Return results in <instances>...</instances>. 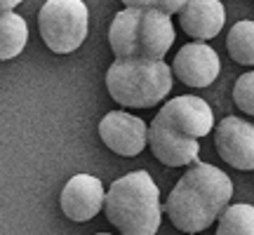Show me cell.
<instances>
[{
	"instance_id": "obj_12",
	"label": "cell",
	"mask_w": 254,
	"mask_h": 235,
	"mask_svg": "<svg viewBox=\"0 0 254 235\" xmlns=\"http://www.w3.org/2000/svg\"><path fill=\"white\" fill-rule=\"evenodd\" d=\"M226 24V9L219 0H189L179 12V26L195 40L217 38Z\"/></svg>"
},
{
	"instance_id": "obj_6",
	"label": "cell",
	"mask_w": 254,
	"mask_h": 235,
	"mask_svg": "<svg viewBox=\"0 0 254 235\" xmlns=\"http://www.w3.org/2000/svg\"><path fill=\"white\" fill-rule=\"evenodd\" d=\"M99 136L104 146L118 155L132 158L148 146V127L141 118L129 116L125 111H111L101 118Z\"/></svg>"
},
{
	"instance_id": "obj_13",
	"label": "cell",
	"mask_w": 254,
	"mask_h": 235,
	"mask_svg": "<svg viewBox=\"0 0 254 235\" xmlns=\"http://www.w3.org/2000/svg\"><path fill=\"white\" fill-rule=\"evenodd\" d=\"M28 43V26L24 17H19L17 12L5 9L0 12V59L7 61L14 59L24 52Z\"/></svg>"
},
{
	"instance_id": "obj_2",
	"label": "cell",
	"mask_w": 254,
	"mask_h": 235,
	"mask_svg": "<svg viewBox=\"0 0 254 235\" xmlns=\"http://www.w3.org/2000/svg\"><path fill=\"white\" fill-rule=\"evenodd\" d=\"M104 209L123 235H153L163 221L160 188L144 170L129 172L111 183Z\"/></svg>"
},
{
	"instance_id": "obj_15",
	"label": "cell",
	"mask_w": 254,
	"mask_h": 235,
	"mask_svg": "<svg viewBox=\"0 0 254 235\" xmlns=\"http://www.w3.org/2000/svg\"><path fill=\"white\" fill-rule=\"evenodd\" d=\"M219 235H254V207L252 205H231L219 214Z\"/></svg>"
},
{
	"instance_id": "obj_18",
	"label": "cell",
	"mask_w": 254,
	"mask_h": 235,
	"mask_svg": "<svg viewBox=\"0 0 254 235\" xmlns=\"http://www.w3.org/2000/svg\"><path fill=\"white\" fill-rule=\"evenodd\" d=\"M125 7H153V0H123Z\"/></svg>"
},
{
	"instance_id": "obj_1",
	"label": "cell",
	"mask_w": 254,
	"mask_h": 235,
	"mask_svg": "<svg viewBox=\"0 0 254 235\" xmlns=\"http://www.w3.org/2000/svg\"><path fill=\"white\" fill-rule=\"evenodd\" d=\"M233 183L226 172L207 163L190 165V170L177 181L165 202V214L174 228L184 233H200L209 228L228 207Z\"/></svg>"
},
{
	"instance_id": "obj_9",
	"label": "cell",
	"mask_w": 254,
	"mask_h": 235,
	"mask_svg": "<svg viewBox=\"0 0 254 235\" xmlns=\"http://www.w3.org/2000/svg\"><path fill=\"white\" fill-rule=\"evenodd\" d=\"M221 71V61L214 47L205 43H189L174 55L172 73L186 87H209Z\"/></svg>"
},
{
	"instance_id": "obj_4",
	"label": "cell",
	"mask_w": 254,
	"mask_h": 235,
	"mask_svg": "<svg viewBox=\"0 0 254 235\" xmlns=\"http://www.w3.org/2000/svg\"><path fill=\"white\" fill-rule=\"evenodd\" d=\"M111 99L127 109H153L172 90V68L163 59H116L106 71Z\"/></svg>"
},
{
	"instance_id": "obj_16",
	"label": "cell",
	"mask_w": 254,
	"mask_h": 235,
	"mask_svg": "<svg viewBox=\"0 0 254 235\" xmlns=\"http://www.w3.org/2000/svg\"><path fill=\"white\" fill-rule=\"evenodd\" d=\"M233 104L243 113L254 116V71L243 73L236 80V85H233Z\"/></svg>"
},
{
	"instance_id": "obj_19",
	"label": "cell",
	"mask_w": 254,
	"mask_h": 235,
	"mask_svg": "<svg viewBox=\"0 0 254 235\" xmlns=\"http://www.w3.org/2000/svg\"><path fill=\"white\" fill-rule=\"evenodd\" d=\"M21 2V0H0V12H5V9H14Z\"/></svg>"
},
{
	"instance_id": "obj_3",
	"label": "cell",
	"mask_w": 254,
	"mask_h": 235,
	"mask_svg": "<svg viewBox=\"0 0 254 235\" xmlns=\"http://www.w3.org/2000/svg\"><path fill=\"white\" fill-rule=\"evenodd\" d=\"M174 43L170 14L153 7H127L118 12L109 28V45L116 59H163Z\"/></svg>"
},
{
	"instance_id": "obj_11",
	"label": "cell",
	"mask_w": 254,
	"mask_h": 235,
	"mask_svg": "<svg viewBox=\"0 0 254 235\" xmlns=\"http://www.w3.org/2000/svg\"><path fill=\"white\" fill-rule=\"evenodd\" d=\"M148 146L155 160H160L167 167H184L193 165L200 155V141L195 136L179 134L170 127L153 118V122L148 127Z\"/></svg>"
},
{
	"instance_id": "obj_5",
	"label": "cell",
	"mask_w": 254,
	"mask_h": 235,
	"mask_svg": "<svg viewBox=\"0 0 254 235\" xmlns=\"http://www.w3.org/2000/svg\"><path fill=\"white\" fill-rule=\"evenodd\" d=\"M90 26L82 0H47L38 14V28L55 55H71L85 43Z\"/></svg>"
},
{
	"instance_id": "obj_10",
	"label": "cell",
	"mask_w": 254,
	"mask_h": 235,
	"mask_svg": "<svg viewBox=\"0 0 254 235\" xmlns=\"http://www.w3.org/2000/svg\"><path fill=\"white\" fill-rule=\"evenodd\" d=\"M104 186L97 176L92 174H75L66 181V186L62 190V212L71 221L85 224L99 214V209L104 207Z\"/></svg>"
},
{
	"instance_id": "obj_14",
	"label": "cell",
	"mask_w": 254,
	"mask_h": 235,
	"mask_svg": "<svg viewBox=\"0 0 254 235\" xmlns=\"http://www.w3.org/2000/svg\"><path fill=\"white\" fill-rule=\"evenodd\" d=\"M228 55L236 63L254 66V21H238L226 38Z\"/></svg>"
},
{
	"instance_id": "obj_7",
	"label": "cell",
	"mask_w": 254,
	"mask_h": 235,
	"mask_svg": "<svg viewBox=\"0 0 254 235\" xmlns=\"http://www.w3.org/2000/svg\"><path fill=\"white\" fill-rule=\"evenodd\" d=\"M214 148L231 167L240 172L254 170V125L236 116L224 118L214 132Z\"/></svg>"
},
{
	"instance_id": "obj_8",
	"label": "cell",
	"mask_w": 254,
	"mask_h": 235,
	"mask_svg": "<svg viewBox=\"0 0 254 235\" xmlns=\"http://www.w3.org/2000/svg\"><path fill=\"white\" fill-rule=\"evenodd\" d=\"M155 118L174 132L195 136V139L207 136L214 127V116H212L207 101L200 97H190V94L174 97L172 101H167Z\"/></svg>"
},
{
	"instance_id": "obj_17",
	"label": "cell",
	"mask_w": 254,
	"mask_h": 235,
	"mask_svg": "<svg viewBox=\"0 0 254 235\" xmlns=\"http://www.w3.org/2000/svg\"><path fill=\"white\" fill-rule=\"evenodd\" d=\"M189 0H153V9H160V12H165V14H179L182 12V7L186 5Z\"/></svg>"
}]
</instances>
